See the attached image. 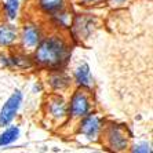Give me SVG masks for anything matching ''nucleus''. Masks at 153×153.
I'll return each instance as SVG.
<instances>
[{"label": "nucleus", "instance_id": "obj_10", "mask_svg": "<svg viewBox=\"0 0 153 153\" xmlns=\"http://www.w3.org/2000/svg\"><path fill=\"white\" fill-rule=\"evenodd\" d=\"M71 82L72 80L68 75H65L64 72H58L57 69L51 72L48 77H47V84H48V87H50L53 93L64 94L71 87Z\"/></svg>", "mask_w": 153, "mask_h": 153}, {"label": "nucleus", "instance_id": "obj_7", "mask_svg": "<svg viewBox=\"0 0 153 153\" xmlns=\"http://www.w3.org/2000/svg\"><path fill=\"white\" fill-rule=\"evenodd\" d=\"M103 123V117L100 113H91L87 114L84 119L80 120V123L76 127L75 134H80L84 138L90 141H98V135L101 131V126Z\"/></svg>", "mask_w": 153, "mask_h": 153}, {"label": "nucleus", "instance_id": "obj_8", "mask_svg": "<svg viewBox=\"0 0 153 153\" xmlns=\"http://www.w3.org/2000/svg\"><path fill=\"white\" fill-rule=\"evenodd\" d=\"M21 102H22V94L19 91H15L8 98V101L6 102L3 109H1V113H0V126H7L14 119Z\"/></svg>", "mask_w": 153, "mask_h": 153}, {"label": "nucleus", "instance_id": "obj_15", "mask_svg": "<svg viewBox=\"0 0 153 153\" xmlns=\"http://www.w3.org/2000/svg\"><path fill=\"white\" fill-rule=\"evenodd\" d=\"M79 1L84 6H98V4H102L103 1H108V0H79Z\"/></svg>", "mask_w": 153, "mask_h": 153}, {"label": "nucleus", "instance_id": "obj_16", "mask_svg": "<svg viewBox=\"0 0 153 153\" xmlns=\"http://www.w3.org/2000/svg\"><path fill=\"white\" fill-rule=\"evenodd\" d=\"M117 1H123V0H117Z\"/></svg>", "mask_w": 153, "mask_h": 153}, {"label": "nucleus", "instance_id": "obj_9", "mask_svg": "<svg viewBox=\"0 0 153 153\" xmlns=\"http://www.w3.org/2000/svg\"><path fill=\"white\" fill-rule=\"evenodd\" d=\"M37 11L47 15H57L68 8V0H35Z\"/></svg>", "mask_w": 153, "mask_h": 153}, {"label": "nucleus", "instance_id": "obj_13", "mask_svg": "<svg viewBox=\"0 0 153 153\" xmlns=\"http://www.w3.org/2000/svg\"><path fill=\"white\" fill-rule=\"evenodd\" d=\"M17 135H18V128L11 127V128H8V130H6L3 135L0 137V146L11 143L13 141L17 139Z\"/></svg>", "mask_w": 153, "mask_h": 153}, {"label": "nucleus", "instance_id": "obj_12", "mask_svg": "<svg viewBox=\"0 0 153 153\" xmlns=\"http://www.w3.org/2000/svg\"><path fill=\"white\" fill-rule=\"evenodd\" d=\"M75 80L79 83V85H85V87H91L93 84V79L90 75V68L87 64L79 65L77 69L75 71Z\"/></svg>", "mask_w": 153, "mask_h": 153}, {"label": "nucleus", "instance_id": "obj_14", "mask_svg": "<svg viewBox=\"0 0 153 153\" xmlns=\"http://www.w3.org/2000/svg\"><path fill=\"white\" fill-rule=\"evenodd\" d=\"M17 10H18V0H7L4 4V14L7 15L8 19L17 17Z\"/></svg>", "mask_w": 153, "mask_h": 153}, {"label": "nucleus", "instance_id": "obj_3", "mask_svg": "<svg viewBox=\"0 0 153 153\" xmlns=\"http://www.w3.org/2000/svg\"><path fill=\"white\" fill-rule=\"evenodd\" d=\"M98 141L102 148L111 152H126L131 148L132 137L126 124H120L113 120H105L101 126Z\"/></svg>", "mask_w": 153, "mask_h": 153}, {"label": "nucleus", "instance_id": "obj_11", "mask_svg": "<svg viewBox=\"0 0 153 153\" xmlns=\"http://www.w3.org/2000/svg\"><path fill=\"white\" fill-rule=\"evenodd\" d=\"M18 33L19 28L11 24L0 22V47H11L14 43H17Z\"/></svg>", "mask_w": 153, "mask_h": 153}, {"label": "nucleus", "instance_id": "obj_2", "mask_svg": "<svg viewBox=\"0 0 153 153\" xmlns=\"http://www.w3.org/2000/svg\"><path fill=\"white\" fill-rule=\"evenodd\" d=\"M94 111V94L90 87L79 85L75 90V93L71 95V100L68 102V117L66 121L61 127L65 131L75 135L76 127L80 123L82 119H84L87 114Z\"/></svg>", "mask_w": 153, "mask_h": 153}, {"label": "nucleus", "instance_id": "obj_4", "mask_svg": "<svg viewBox=\"0 0 153 153\" xmlns=\"http://www.w3.org/2000/svg\"><path fill=\"white\" fill-rule=\"evenodd\" d=\"M40 114L43 124L47 128H61L68 117V102L65 97L61 93H48L43 100Z\"/></svg>", "mask_w": 153, "mask_h": 153}, {"label": "nucleus", "instance_id": "obj_5", "mask_svg": "<svg viewBox=\"0 0 153 153\" xmlns=\"http://www.w3.org/2000/svg\"><path fill=\"white\" fill-rule=\"evenodd\" d=\"M42 29L36 22L28 21L19 28L18 33V44H19V50L25 54H32L35 48L37 47L40 39H42Z\"/></svg>", "mask_w": 153, "mask_h": 153}, {"label": "nucleus", "instance_id": "obj_1", "mask_svg": "<svg viewBox=\"0 0 153 153\" xmlns=\"http://www.w3.org/2000/svg\"><path fill=\"white\" fill-rule=\"evenodd\" d=\"M71 37L64 29L57 26L50 32L43 33L37 47L33 51V59L39 66L47 69H58L68 61L71 55Z\"/></svg>", "mask_w": 153, "mask_h": 153}, {"label": "nucleus", "instance_id": "obj_6", "mask_svg": "<svg viewBox=\"0 0 153 153\" xmlns=\"http://www.w3.org/2000/svg\"><path fill=\"white\" fill-rule=\"evenodd\" d=\"M98 28V19L87 14H79L71 21V29L73 37L80 39L82 42L90 39V36Z\"/></svg>", "mask_w": 153, "mask_h": 153}]
</instances>
